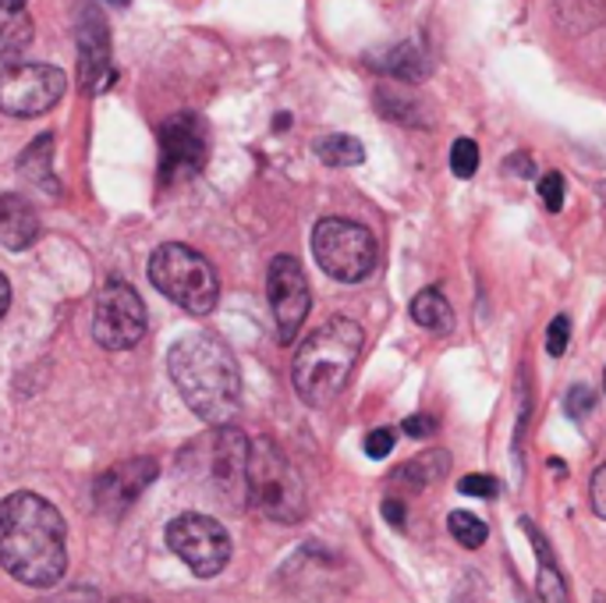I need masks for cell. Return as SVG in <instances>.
I'll return each mask as SVG.
<instances>
[{
	"instance_id": "cell-1",
	"label": "cell",
	"mask_w": 606,
	"mask_h": 603,
	"mask_svg": "<svg viewBox=\"0 0 606 603\" xmlns=\"http://www.w3.org/2000/svg\"><path fill=\"white\" fill-rule=\"evenodd\" d=\"M0 568L33 590H50L68 568V525L39 493L19 490L0 504Z\"/></svg>"
},
{
	"instance_id": "cell-2",
	"label": "cell",
	"mask_w": 606,
	"mask_h": 603,
	"mask_svg": "<svg viewBox=\"0 0 606 603\" xmlns=\"http://www.w3.org/2000/svg\"><path fill=\"white\" fill-rule=\"evenodd\" d=\"M167 373L188 409L209 426H227L241 409V373L217 334H188L167 355Z\"/></svg>"
},
{
	"instance_id": "cell-3",
	"label": "cell",
	"mask_w": 606,
	"mask_h": 603,
	"mask_svg": "<svg viewBox=\"0 0 606 603\" xmlns=\"http://www.w3.org/2000/svg\"><path fill=\"white\" fill-rule=\"evenodd\" d=\"M362 341L366 334L347 316H333L323 327H316L295 352L291 380L298 398L309 405H330L338 398L362 355Z\"/></svg>"
},
{
	"instance_id": "cell-4",
	"label": "cell",
	"mask_w": 606,
	"mask_h": 603,
	"mask_svg": "<svg viewBox=\"0 0 606 603\" xmlns=\"http://www.w3.org/2000/svg\"><path fill=\"white\" fill-rule=\"evenodd\" d=\"M245 487H249V504L260 515L287 525L306 519V508H309L306 482H301L291 458L284 455V447L277 441H270V436H260L255 444H249Z\"/></svg>"
},
{
	"instance_id": "cell-5",
	"label": "cell",
	"mask_w": 606,
	"mask_h": 603,
	"mask_svg": "<svg viewBox=\"0 0 606 603\" xmlns=\"http://www.w3.org/2000/svg\"><path fill=\"white\" fill-rule=\"evenodd\" d=\"M149 281H153V288H160V295L178 302L192 316L214 312L220 295L214 266L195 249L181 246V241H167L149 255Z\"/></svg>"
},
{
	"instance_id": "cell-6",
	"label": "cell",
	"mask_w": 606,
	"mask_h": 603,
	"mask_svg": "<svg viewBox=\"0 0 606 603\" xmlns=\"http://www.w3.org/2000/svg\"><path fill=\"white\" fill-rule=\"evenodd\" d=\"M312 255L333 281L358 284L376 270V238L355 220L323 217L312 231Z\"/></svg>"
},
{
	"instance_id": "cell-7",
	"label": "cell",
	"mask_w": 606,
	"mask_h": 603,
	"mask_svg": "<svg viewBox=\"0 0 606 603\" xmlns=\"http://www.w3.org/2000/svg\"><path fill=\"white\" fill-rule=\"evenodd\" d=\"M195 451H199V458H195V482L203 479L206 487H214L220 501L245 504L249 501V487H245L249 436L241 430L220 426L203 444H195Z\"/></svg>"
},
{
	"instance_id": "cell-8",
	"label": "cell",
	"mask_w": 606,
	"mask_h": 603,
	"mask_svg": "<svg viewBox=\"0 0 606 603\" xmlns=\"http://www.w3.org/2000/svg\"><path fill=\"white\" fill-rule=\"evenodd\" d=\"M167 547L185 561L199 579H214L231 561V536L209 515L185 511L167 525Z\"/></svg>"
},
{
	"instance_id": "cell-9",
	"label": "cell",
	"mask_w": 606,
	"mask_h": 603,
	"mask_svg": "<svg viewBox=\"0 0 606 603\" xmlns=\"http://www.w3.org/2000/svg\"><path fill=\"white\" fill-rule=\"evenodd\" d=\"M68 79L54 65H11L0 71V111L11 117H39L65 96Z\"/></svg>"
},
{
	"instance_id": "cell-10",
	"label": "cell",
	"mask_w": 606,
	"mask_h": 603,
	"mask_svg": "<svg viewBox=\"0 0 606 603\" xmlns=\"http://www.w3.org/2000/svg\"><path fill=\"white\" fill-rule=\"evenodd\" d=\"M146 334V306L128 281H111L96 298L93 338L111 352H128Z\"/></svg>"
},
{
	"instance_id": "cell-11",
	"label": "cell",
	"mask_w": 606,
	"mask_h": 603,
	"mask_svg": "<svg viewBox=\"0 0 606 603\" xmlns=\"http://www.w3.org/2000/svg\"><path fill=\"white\" fill-rule=\"evenodd\" d=\"M209 157V132L206 121L192 111H181L163 121L160 128V174L163 181L192 178L206 168Z\"/></svg>"
},
{
	"instance_id": "cell-12",
	"label": "cell",
	"mask_w": 606,
	"mask_h": 603,
	"mask_svg": "<svg viewBox=\"0 0 606 603\" xmlns=\"http://www.w3.org/2000/svg\"><path fill=\"white\" fill-rule=\"evenodd\" d=\"M266 292H270V309H274V320H277V334L284 344H291L312 306L309 277L295 255H277V260L270 263Z\"/></svg>"
},
{
	"instance_id": "cell-13",
	"label": "cell",
	"mask_w": 606,
	"mask_h": 603,
	"mask_svg": "<svg viewBox=\"0 0 606 603\" xmlns=\"http://www.w3.org/2000/svg\"><path fill=\"white\" fill-rule=\"evenodd\" d=\"M79 82L82 93L100 96L117 82L111 60V29L96 8H85L79 19Z\"/></svg>"
},
{
	"instance_id": "cell-14",
	"label": "cell",
	"mask_w": 606,
	"mask_h": 603,
	"mask_svg": "<svg viewBox=\"0 0 606 603\" xmlns=\"http://www.w3.org/2000/svg\"><path fill=\"white\" fill-rule=\"evenodd\" d=\"M157 473L160 469H157L153 458H128V462L111 465L107 473H100L96 487H93L96 508L103 511V515L121 519L146 493V487L157 479Z\"/></svg>"
},
{
	"instance_id": "cell-15",
	"label": "cell",
	"mask_w": 606,
	"mask_h": 603,
	"mask_svg": "<svg viewBox=\"0 0 606 603\" xmlns=\"http://www.w3.org/2000/svg\"><path fill=\"white\" fill-rule=\"evenodd\" d=\"M522 533L533 539V550H536V565H539V576H536V596L539 603H571V590H568V579L560 571L557 557L550 550L547 536L539 533V525L533 519H522Z\"/></svg>"
},
{
	"instance_id": "cell-16",
	"label": "cell",
	"mask_w": 606,
	"mask_h": 603,
	"mask_svg": "<svg viewBox=\"0 0 606 603\" xmlns=\"http://www.w3.org/2000/svg\"><path fill=\"white\" fill-rule=\"evenodd\" d=\"M39 238V214L22 195H0V246L22 252Z\"/></svg>"
},
{
	"instance_id": "cell-17",
	"label": "cell",
	"mask_w": 606,
	"mask_h": 603,
	"mask_svg": "<svg viewBox=\"0 0 606 603\" xmlns=\"http://www.w3.org/2000/svg\"><path fill=\"white\" fill-rule=\"evenodd\" d=\"M447 473H450V451L433 447V451L415 455L412 462L398 465V469L390 473V487H398L404 493H422V490L436 487Z\"/></svg>"
},
{
	"instance_id": "cell-18",
	"label": "cell",
	"mask_w": 606,
	"mask_h": 603,
	"mask_svg": "<svg viewBox=\"0 0 606 603\" xmlns=\"http://www.w3.org/2000/svg\"><path fill=\"white\" fill-rule=\"evenodd\" d=\"M36 29L28 14V0H0V57L14 60L28 50Z\"/></svg>"
},
{
	"instance_id": "cell-19",
	"label": "cell",
	"mask_w": 606,
	"mask_h": 603,
	"mask_svg": "<svg viewBox=\"0 0 606 603\" xmlns=\"http://www.w3.org/2000/svg\"><path fill=\"white\" fill-rule=\"evenodd\" d=\"M373 68H380L384 75H393L401 82H422L430 75V57L415 43H398V47H390L387 54L376 57Z\"/></svg>"
},
{
	"instance_id": "cell-20",
	"label": "cell",
	"mask_w": 606,
	"mask_h": 603,
	"mask_svg": "<svg viewBox=\"0 0 606 603\" xmlns=\"http://www.w3.org/2000/svg\"><path fill=\"white\" fill-rule=\"evenodd\" d=\"M412 320L430 330V334H450L454 330V309L441 288H422L412 298Z\"/></svg>"
},
{
	"instance_id": "cell-21",
	"label": "cell",
	"mask_w": 606,
	"mask_h": 603,
	"mask_svg": "<svg viewBox=\"0 0 606 603\" xmlns=\"http://www.w3.org/2000/svg\"><path fill=\"white\" fill-rule=\"evenodd\" d=\"M50 153H54V135L47 132V135H39V139L33 143L22 153V160H19V168H22V174H28L36 181V185H43L47 192H57V185H54V168H50Z\"/></svg>"
},
{
	"instance_id": "cell-22",
	"label": "cell",
	"mask_w": 606,
	"mask_h": 603,
	"mask_svg": "<svg viewBox=\"0 0 606 603\" xmlns=\"http://www.w3.org/2000/svg\"><path fill=\"white\" fill-rule=\"evenodd\" d=\"M316 157H320L327 168H358L366 160V149L352 135H327V139L316 143Z\"/></svg>"
},
{
	"instance_id": "cell-23",
	"label": "cell",
	"mask_w": 606,
	"mask_h": 603,
	"mask_svg": "<svg viewBox=\"0 0 606 603\" xmlns=\"http://www.w3.org/2000/svg\"><path fill=\"white\" fill-rule=\"evenodd\" d=\"M447 530H450V536L458 539L461 547H468V550H479L482 543H487V536H490L487 522H482L479 515H472V511H450Z\"/></svg>"
},
{
	"instance_id": "cell-24",
	"label": "cell",
	"mask_w": 606,
	"mask_h": 603,
	"mask_svg": "<svg viewBox=\"0 0 606 603\" xmlns=\"http://www.w3.org/2000/svg\"><path fill=\"white\" fill-rule=\"evenodd\" d=\"M376 107H380L384 117L401 121V125H426V117H422L419 103L401 96V93H393V89H380V93H376Z\"/></svg>"
},
{
	"instance_id": "cell-25",
	"label": "cell",
	"mask_w": 606,
	"mask_h": 603,
	"mask_svg": "<svg viewBox=\"0 0 606 603\" xmlns=\"http://www.w3.org/2000/svg\"><path fill=\"white\" fill-rule=\"evenodd\" d=\"M450 171L458 178H472L479 171V146L472 139H458L450 146Z\"/></svg>"
},
{
	"instance_id": "cell-26",
	"label": "cell",
	"mask_w": 606,
	"mask_h": 603,
	"mask_svg": "<svg viewBox=\"0 0 606 603\" xmlns=\"http://www.w3.org/2000/svg\"><path fill=\"white\" fill-rule=\"evenodd\" d=\"M564 195H568L564 174H557V171L542 174V181H539V200H542V206L550 209V214H560V209H564Z\"/></svg>"
},
{
	"instance_id": "cell-27",
	"label": "cell",
	"mask_w": 606,
	"mask_h": 603,
	"mask_svg": "<svg viewBox=\"0 0 606 603\" xmlns=\"http://www.w3.org/2000/svg\"><path fill=\"white\" fill-rule=\"evenodd\" d=\"M593 409H596V390L588 387V384H574L568 390V398H564V412L571 419H585Z\"/></svg>"
},
{
	"instance_id": "cell-28",
	"label": "cell",
	"mask_w": 606,
	"mask_h": 603,
	"mask_svg": "<svg viewBox=\"0 0 606 603\" xmlns=\"http://www.w3.org/2000/svg\"><path fill=\"white\" fill-rule=\"evenodd\" d=\"M568 344H571V316L560 312V316H553V323L547 327V352L553 359H560L568 352Z\"/></svg>"
},
{
	"instance_id": "cell-29",
	"label": "cell",
	"mask_w": 606,
	"mask_h": 603,
	"mask_svg": "<svg viewBox=\"0 0 606 603\" xmlns=\"http://www.w3.org/2000/svg\"><path fill=\"white\" fill-rule=\"evenodd\" d=\"M458 490L465 497H482V501H490V497H496V479L493 476H482V473H468L461 482H458Z\"/></svg>"
},
{
	"instance_id": "cell-30",
	"label": "cell",
	"mask_w": 606,
	"mask_h": 603,
	"mask_svg": "<svg viewBox=\"0 0 606 603\" xmlns=\"http://www.w3.org/2000/svg\"><path fill=\"white\" fill-rule=\"evenodd\" d=\"M393 444H398V433H393L390 426H380V430H373L366 436V455L369 458H387L393 451Z\"/></svg>"
},
{
	"instance_id": "cell-31",
	"label": "cell",
	"mask_w": 606,
	"mask_h": 603,
	"mask_svg": "<svg viewBox=\"0 0 606 603\" xmlns=\"http://www.w3.org/2000/svg\"><path fill=\"white\" fill-rule=\"evenodd\" d=\"M588 501H593V511L606 522V465L593 473V482H588Z\"/></svg>"
},
{
	"instance_id": "cell-32",
	"label": "cell",
	"mask_w": 606,
	"mask_h": 603,
	"mask_svg": "<svg viewBox=\"0 0 606 603\" xmlns=\"http://www.w3.org/2000/svg\"><path fill=\"white\" fill-rule=\"evenodd\" d=\"M401 430H404L408 436H415V441H422V436H430V433L436 430V419H433V416H426V412L408 416V419L401 422Z\"/></svg>"
},
{
	"instance_id": "cell-33",
	"label": "cell",
	"mask_w": 606,
	"mask_h": 603,
	"mask_svg": "<svg viewBox=\"0 0 606 603\" xmlns=\"http://www.w3.org/2000/svg\"><path fill=\"white\" fill-rule=\"evenodd\" d=\"M507 174H514V178H533L536 174V160L528 157V153H514V157H507Z\"/></svg>"
},
{
	"instance_id": "cell-34",
	"label": "cell",
	"mask_w": 606,
	"mask_h": 603,
	"mask_svg": "<svg viewBox=\"0 0 606 603\" xmlns=\"http://www.w3.org/2000/svg\"><path fill=\"white\" fill-rule=\"evenodd\" d=\"M384 519L393 525V530H404V501H401V497H387V501H384Z\"/></svg>"
},
{
	"instance_id": "cell-35",
	"label": "cell",
	"mask_w": 606,
	"mask_h": 603,
	"mask_svg": "<svg viewBox=\"0 0 606 603\" xmlns=\"http://www.w3.org/2000/svg\"><path fill=\"white\" fill-rule=\"evenodd\" d=\"M57 603H96V593L93 590H71V593H65Z\"/></svg>"
},
{
	"instance_id": "cell-36",
	"label": "cell",
	"mask_w": 606,
	"mask_h": 603,
	"mask_svg": "<svg viewBox=\"0 0 606 603\" xmlns=\"http://www.w3.org/2000/svg\"><path fill=\"white\" fill-rule=\"evenodd\" d=\"M8 306H11V284H8L4 274H0V316L8 312Z\"/></svg>"
},
{
	"instance_id": "cell-37",
	"label": "cell",
	"mask_w": 606,
	"mask_h": 603,
	"mask_svg": "<svg viewBox=\"0 0 606 603\" xmlns=\"http://www.w3.org/2000/svg\"><path fill=\"white\" fill-rule=\"evenodd\" d=\"M550 473L564 476V473H568V469H564V462H560V458H550Z\"/></svg>"
},
{
	"instance_id": "cell-38",
	"label": "cell",
	"mask_w": 606,
	"mask_h": 603,
	"mask_svg": "<svg viewBox=\"0 0 606 603\" xmlns=\"http://www.w3.org/2000/svg\"><path fill=\"white\" fill-rule=\"evenodd\" d=\"M111 603H149V600H142V596H117Z\"/></svg>"
},
{
	"instance_id": "cell-39",
	"label": "cell",
	"mask_w": 606,
	"mask_h": 603,
	"mask_svg": "<svg viewBox=\"0 0 606 603\" xmlns=\"http://www.w3.org/2000/svg\"><path fill=\"white\" fill-rule=\"evenodd\" d=\"M111 4H117V8H125V4H128V0H111Z\"/></svg>"
},
{
	"instance_id": "cell-40",
	"label": "cell",
	"mask_w": 606,
	"mask_h": 603,
	"mask_svg": "<svg viewBox=\"0 0 606 603\" xmlns=\"http://www.w3.org/2000/svg\"><path fill=\"white\" fill-rule=\"evenodd\" d=\"M603 390H606V369H603Z\"/></svg>"
}]
</instances>
